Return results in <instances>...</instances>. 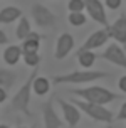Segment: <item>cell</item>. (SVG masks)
<instances>
[{"label":"cell","mask_w":126,"mask_h":128,"mask_svg":"<svg viewBox=\"0 0 126 128\" xmlns=\"http://www.w3.org/2000/svg\"><path fill=\"white\" fill-rule=\"evenodd\" d=\"M22 10L17 7H3L2 12H0V22L2 24H12L13 20L22 19Z\"/></svg>","instance_id":"cell-15"},{"label":"cell","mask_w":126,"mask_h":128,"mask_svg":"<svg viewBox=\"0 0 126 128\" xmlns=\"http://www.w3.org/2000/svg\"><path fill=\"white\" fill-rule=\"evenodd\" d=\"M116 120H118V122H123V120H126V101L123 103V106L120 108V113L116 115Z\"/></svg>","instance_id":"cell-24"},{"label":"cell","mask_w":126,"mask_h":128,"mask_svg":"<svg viewBox=\"0 0 126 128\" xmlns=\"http://www.w3.org/2000/svg\"><path fill=\"white\" fill-rule=\"evenodd\" d=\"M30 12H32V19L35 20V24L39 27H54L56 26L57 17L42 4H34Z\"/></svg>","instance_id":"cell-5"},{"label":"cell","mask_w":126,"mask_h":128,"mask_svg":"<svg viewBox=\"0 0 126 128\" xmlns=\"http://www.w3.org/2000/svg\"><path fill=\"white\" fill-rule=\"evenodd\" d=\"M0 128H10V126H8V125H3V123H2V125H0Z\"/></svg>","instance_id":"cell-28"},{"label":"cell","mask_w":126,"mask_h":128,"mask_svg":"<svg viewBox=\"0 0 126 128\" xmlns=\"http://www.w3.org/2000/svg\"><path fill=\"white\" fill-rule=\"evenodd\" d=\"M69 93H72L74 96H79L84 101L89 103H96V104H108L111 101H116L120 100V94H116L113 91L106 90L103 86H89V88H76V90H71Z\"/></svg>","instance_id":"cell-1"},{"label":"cell","mask_w":126,"mask_h":128,"mask_svg":"<svg viewBox=\"0 0 126 128\" xmlns=\"http://www.w3.org/2000/svg\"><path fill=\"white\" fill-rule=\"evenodd\" d=\"M109 37H111V36H109V32H108L106 27L98 29V30H94L84 42H82V46H81V49L77 51V54H79V52H84V51H94V49H98V47L106 44Z\"/></svg>","instance_id":"cell-6"},{"label":"cell","mask_w":126,"mask_h":128,"mask_svg":"<svg viewBox=\"0 0 126 128\" xmlns=\"http://www.w3.org/2000/svg\"><path fill=\"white\" fill-rule=\"evenodd\" d=\"M96 59H98V56L94 54V51H84V52H79L77 54V61H79V64H81L84 69H89L96 62Z\"/></svg>","instance_id":"cell-18"},{"label":"cell","mask_w":126,"mask_h":128,"mask_svg":"<svg viewBox=\"0 0 126 128\" xmlns=\"http://www.w3.org/2000/svg\"><path fill=\"white\" fill-rule=\"evenodd\" d=\"M50 90V81L47 78H42V76H37L34 79V93L39 96L42 94H47Z\"/></svg>","instance_id":"cell-17"},{"label":"cell","mask_w":126,"mask_h":128,"mask_svg":"<svg viewBox=\"0 0 126 128\" xmlns=\"http://www.w3.org/2000/svg\"><path fill=\"white\" fill-rule=\"evenodd\" d=\"M109 36L118 42V44H125L126 46V15H120L118 19L114 20V24L108 27Z\"/></svg>","instance_id":"cell-12"},{"label":"cell","mask_w":126,"mask_h":128,"mask_svg":"<svg viewBox=\"0 0 126 128\" xmlns=\"http://www.w3.org/2000/svg\"><path fill=\"white\" fill-rule=\"evenodd\" d=\"M56 98H57V96H56ZM57 101H59L61 108H62V115H64V118H66L67 125H69L71 128H74L76 125L79 123V120H81V110L77 108L74 103L64 101L62 98H57Z\"/></svg>","instance_id":"cell-11"},{"label":"cell","mask_w":126,"mask_h":128,"mask_svg":"<svg viewBox=\"0 0 126 128\" xmlns=\"http://www.w3.org/2000/svg\"><path fill=\"white\" fill-rule=\"evenodd\" d=\"M54 101H56V96H52L49 101H45L44 104L40 106L45 128H61L62 126V122H61V118L57 116L56 110H54Z\"/></svg>","instance_id":"cell-8"},{"label":"cell","mask_w":126,"mask_h":128,"mask_svg":"<svg viewBox=\"0 0 126 128\" xmlns=\"http://www.w3.org/2000/svg\"><path fill=\"white\" fill-rule=\"evenodd\" d=\"M101 58L106 59L108 62L116 64V66H120V68L126 69V54H125L123 47H121L118 42H113V44L108 46L106 51L101 54Z\"/></svg>","instance_id":"cell-7"},{"label":"cell","mask_w":126,"mask_h":128,"mask_svg":"<svg viewBox=\"0 0 126 128\" xmlns=\"http://www.w3.org/2000/svg\"><path fill=\"white\" fill-rule=\"evenodd\" d=\"M17 72H13V71H8L5 69L3 66H2V69H0V88H3V90H10L13 86V83L17 81Z\"/></svg>","instance_id":"cell-16"},{"label":"cell","mask_w":126,"mask_h":128,"mask_svg":"<svg viewBox=\"0 0 126 128\" xmlns=\"http://www.w3.org/2000/svg\"><path fill=\"white\" fill-rule=\"evenodd\" d=\"M24 61H25V64H27L29 68H39V64H40V56H39L37 52H34V54H24Z\"/></svg>","instance_id":"cell-21"},{"label":"cell","mask_w":126,"mask_h":128,"mask_svg":"<svg viewBox=\"0 0 126 128\" xmlns=\"http://www.w3.org/2000/svg\"><path fill=\"white\" fill-rule=\"evenodd\" d=\"M104 5L108 8H111V10H116L121 5V0H104Z\"/></svg>","instance_id":"cell-23"},{"label":"cell","mask_w":126,"mask_h":128,"mask_svg":"<svg viewBox=\"0 0 126 128\" xmlns=\"http://www.w3.org/2000/svg\"><path fill=\"white\" fill-rule=\"evenodd\" d=\"M106 128H109V126H106Z\"/></svg>","instance_id":"cell-30"},{"label":"cell","mask_w":126,"mask_h":128,"mask_svg":"<svg viewBox=\"0 0 126 128\" xmlns=\"http://www.w3.org/2000/svg\"><path fill=\"white\" fill-rule=\"evenodd\" d=\"M22 56H24L22 46H8V47H5V51H3V61L8 66H15L20 61Z\"/></svg>","instance_id":"cell-14"},{"label":"cell","mask_w":126,"mask_h":128,"mask_svg":"<svg viewBox=\"0 0 126 128\" xmlns=\"http://www.w3.org/2000/svg\"><path fill=\"white\" fill-rule=\"evenodd\" d=\"M118 86H120V90L123 91V93H126V76L120 78V81H118Z\"/></svg>","instance_id":"cell-25"},{"label":"cell","mask_w":126,"mask_h":128,"mask_svg":"<svg viewBox=\"0 0 126 128\" xmlns=\"http://www.w3.org/2000/svg\"><path fill=\"white\" fill-rule=\"evenodd\" d=\"M72 47H74V37L67 34V32H62L59 39H57L56 42V51H54V58L57 61H62L64 58H67L69 56V52L72 51Z\"/></svg>","instance_id":"cell-10"},{"label":"cell","mask_w":126,"mask_h":128,"mask_svg":"<svg viewBox=\"0 0 126 128\" xmlns=\"http://www.w3.org/2000/svg\"><path fill=\"white\" fill-rule=\"evenodd\" d=\"M84 5H86V10H88L89 17L93 20H96L98 24H101L103 27H109V22H108L106 17V10L99 0H84Z\"/></svg>","instance_id":"cell-9"},{"label":"cell","mask_w":126,"mask_h":128,"mask_svg":"<svg viewBox=\"0 0 126 128\" xmlns=\"http://www.w3.org/2000/svg\"><path fill=\"white\" fill-rule=\"evenodd\" d=\"M67 8H69V12H82L86 5H84V0H69Z\"/></svg>","instance_id":"cell-22"},{"label":"cell","mask_w":126,"mask_h":128,"mask_svg":"<svg viewBox=\"0 0 126 128\" xmlns=\"http://www.w3.org/2000/svg\"><path fill=\"white\" fill-rule=\"evenodd\" d=\"M5 98H7V90L0 88V101H5Z\"/></svg>","instance_id":"cell-27"},{"label":"cell","mask_w":126,"mask_h":128,"mask_svg":"<svg viewBox=\"0 0 126 128\" xmlns=\"http://www.w3.org/2000/svg\"><path fill=\"white\" fill-rule=\"evenodd\" d=\"M71 103H74L82 113H86L89 118H93L96 122H103V123H113V120H116V116H113V113L103 106V104H96V103H89V101H81V100H72Z\"/></svg>","instance_id":"cell-4"},{"label":"cell","mask_w":126,"mask_h":128,"mask_svg":"<svg viewBox=\"0 0 126 128\" xmlns=\"http://www.w3.org/2000/svg\"><path fill=\"white\" fill-rule=\"evenodd\" d=\"M19 128H27V126H19Z\"/></svg>","instance_id":"cell-29"},{"label":"cell","mask_w":126,"mask_h":128,"mask_svg":"<svg viewBox=\"0 0 126 128\" xmlns=\"http://www.w3.org/2000/svg\"><path fill=\"white\" fill-rule=\"evenodd\" d=\"M39 71L37 68H34V71L30 72V76L25 79V83L20 86L17 93L13 94L12 98V108L17 110V111H22L24 115L30 116V108H29V104H30V91H34V79L37 78Z\"/></svg>","instance_id":"cell-3"},{"label":"cell","mask_w":126,"mask_h":128,"mask_svg":"<svg viewBox=\"0 0 126 128\" xmlns=\"http://www.w3.org/2000/svg\"><path fill=\"white\" fill-rule=\"evenodd\" d=\"M30 24H29V20L25 19V17H22L19 22V26H17V30H15V36H17V39H20L22 42H24L25 39L30 36Z\"/></svg>","instance_id":"cell-19"},{"label":"cell","mask_w":126,"mask_h":128,"mask_svg":"<svg viewBox=\"0 0 126 128\" xmlns=\"http://www.w3.org/2000/svg\"><path fill=\"white\" fill-rule=\"evenodd\" d=\"M42 40V36L37 32H30V36L22 42V52L24 54H34L39 51V44Z\"/></svg>","instance_id":"cell-13"},{"label":"cell","mask_w":126,"mask_h":128,"mask_svg":"<svg viewBox=\"0 0 126 128\" xmlns=\"http://www.w3.org/2000/svg\"><path fill=\"white\" fill-rule=\"evenodd\" d=\"M7 42H8V39H7L5 32H3V30H0V46H5Z\"/></svg>","instance_id":"cell-26"},{"label":"cell","mask_w":126,"mask_h":128,"mask_svg":"<svg viewBox=\"0 0 126 128\" xmlns=\"http://www.w3.org/2000/svg\"><path fill=\"white\" fill-rule=\"evenodd\" d=\"M109 72L106 71H74V72H67V74H59V76L52 78L54 84H86L93 83L103 78H108Z\"/></svg>","instance_id":"cell-2"},{"label":"cell","mask_w":126,"mask_h":128,"mask_svg":"<svg viewBox=\"0 0 126 128\" xmlns=\"http://www.w3.org/2000/svg\"><path fill=\"white\" fill-rule=\"evenodd\" d=\"M71 26H76V27H81L86 24V15L82 12H69V17H67Z\"/></svg>","instance_id":"cell-20"}]
</instances>
